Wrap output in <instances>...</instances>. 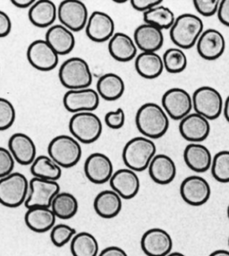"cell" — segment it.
Instances as JSON below:
<instances>
[{
	"mask_svg": "<svg viewBox=\"0 0 229 256\" xmlns=\"http://www.w3.org/2000/svg\"><path fill=\"white\" fill-rule=\"evenodd\" d=\"M29 192V180L19 172L0 178V204L8 208L24 204Z\"/></svg>",
	"mask_w": 229,
	"mask_h": 256,
	"instance_id": "6",
	"label": "cell"
},
{
	"mask_svg": "<svg viewBox=\"0 0 229 256\" xmlns=\"http://www.w3.org/2000/svg\"><path fill=\"white\" fill-rule=\"evenodd\" d=\"M180 194L187 204L198 207L205 204L212 196L208 181L200 176H190L181 183Z\"/></svg>",
	"mask_w": 229,
	"mask_h": 256,
	"instance_id": "13",
	"label": "cell"
},
{
	"mask_svg": "<svg viewBox=\"0 0 229 256\" xmlns=\"http://www.w3.org/2000/svg\"><path fill=\"white\" fill-rule=\"evenodd\" d=\"M223 112H224L226 120L229 123V95L228 96V98H226V102H224Z\"/></svg>",
	"mask_w": 229,
	"mask_h": 256,
	"instance_id": "48",
	"label": "cell"
},
{
	"mask_svg": "<svg viewBox=\"0 0 229 256\" xmlns=\"http://www.w3.org/2000/svg\"><path fill=\"white\" fill-rule=\"evenodd\" d=\"M36 0H12L11 3L17 8H30Z\"/></svg>",
	"mask_w": 229,
	"mask_h": 256,
	"instance_id": "47",
	"label": "cell"
},
{
	"mask_svg": "<svg viewBox=\"0 0 229 256\" xmlns=\"http://www.w3.org/2000/svg\"><path fill=\"white\" fill-rule=\"evenodd\" d=\"M228 217L229 218V205L228 207Z\"/></svg>",
	"mask_w": 229,
	"mask_h": 256,
	"instance_id": "51",
	"label": "cell"
},
{
	"mask_svg": "<svg viewBox=\"0 0 229 256\" xmlns=\"http://www.w3.org/2000/svg\"><path fill=\"white\" fill-rule=\"evenodd\" d=\"M16 111L13 103L8 98H0V131L8 130L13 126Z\"/></svg>",
	"mask_w": 229,
	"mask_h": 256,
	"instance_id": "39",
	"label": "cell"
},
{
	"mask_svg": "<svg viewBox=\"0 0 229 256\" xmlns=\"http://www.w3.org/2000/svg\"><path fill=\"white\" fill-rule=\"evenodd\" d=\"M45 40L58 56L68 55L76 46L74 32L61 24L50 26L48 29Z\"/></svg>",
	"mask_w": 229,
	"mask_h": 256,
	"instance_id": "24",
	"label": "cell"
},
{
	"mask_svg": "<svg viewBox=\"0 0 229 256\" xmlns=\"http://www.w3.org/2000/svg\"><path fill=\"white\" fill-rule=\"evenodd\" d=\"M134 40L137 48L142 52H156L164 44L163 32L155 26L144 24L138 26L134 34Z\"/></svg>",
	"mask_w": 229,
	"mask_h": 256,
	"instance_id": "23",
	"label": "cell"
},
{
	"mask_svg": "<svg viewBox=\"0 0 229 256\" xmlns=\"http://www.w3.org/2000/svg\"><path fill=\"white\" fill-rule=\"evenodd\" d=\"M58 192L60 186L58 181L34 178L29 181V192L24 206L27 209L32 207L50 208L53 199Z\"/></svg>",
	"mask_w": 229,
	"mask_h": 256,
	"instance_id": "10",
	"label": "cell"
},
{
	"mask_svg": "<svg viewBox=\"0 0 229 256\" xmlns=\"http://www.w3.org/2000/svg\"><path fill=\"white\" fill-rule=\"evenodd\" d=\"M162 107L166 115L173 120H181L189 115L192 110L190 94L182 88H172L162 96Z\"/></svg>",
	"mask_w": 229,
	"mask_h": 256,
	"instance_id": "12",
	"label": "cell"
},
{
	"mask_svg": "<svg viewBox=\"0 0 229 256\" xmlns=\"http://www.w3.org/2000/svg\"><path fill=\"white\" fill-rule=\"evenodd\" d=\"M144 21L160 30H168L174 24L176 16L171 9L160 4L144 13Z\"/></svg>",
	"mask_w": 229,
	"mask_h": 256,
	"instance_id": "35",
	"label": "cell"
},
{
	"mask_svg": "<svg viewBox=\"0 0 229 256\" xmlns=\"http://www.w3.org/2000/svg\"><path fill=\"white\" fill-rule=\"evenodd\" d=\"M48 154L58 166L70 168L80 162L82 150L80 142L76 138L60 134L48 144Z\"/></svg>",
	"mask_w": 229,
	"mask_h": 256,
	"instance_id": "5",
	"label": "cell"
},
{
	"mask_svg": "<svg viewBox=\"0 0 229 256\" xmlns=\"http://www.w3.org/2000/svg\"><path fill=\"white\" fill-rule=\"evenodd\" d=\"M210 170L215 180L229 183V150H221L213 157Z\"/></svg>",
	"mask_w": 229,
	"mask_h": 256,
	"instance_id": "37",
	"label": "cell"
},
{
	"mask_svg": "<svg viewBox=\"0 0 229 256\" xmlns=\"http://www.w3.org/2000/svg\"><path fill=\"white\" fill-rule=\"evenodd\" d=\"M192 108L196 113L208 121L216 120L223 111L224 102L220 92L210 86L200 87L192 94Z\"/></svg>",
	"mask_w": 229,
	"mask_h": 256,
	"instance_id": "8",
	"label": "cell"
},
{
	"mask_svg": "<svg viewBox=\"0 0 229 256\" xmlns=\"http://www.w3.org/2000/svg\"><path fill=\"white\" fill-rule=\"evenodd\" d=\"M50 209L56 218L70 220L76 215L79 209V202L72 194L60 192L56 196L51 204Z\"/></svg>",
	"mask_w": 229,
	"mask_h": 256,
	"instance_id": "33",
	"label": "cell"
},
{
	"mask_svg": "<svg viewBox=\"0 0 229 256\" xmlns=\"http://www.w3.org/2000/svg\"><path fill=\"white\" fill-rule=\"evenodd\" d=\"M61 84L68 90L90 88L92 84V73L86 60L74 56L66 60L58 70Z\"/></svg>",
	"mask_w": 229,
	"mask_h": 256,
	"instance_id": "4",
	"label": "cell"
},
{
	"mask_svg": "<svg viewBox=\"0 0 229 256\" xmlns=\"http://www.w3.org/2000/svg\"><path fill=\"white\" fill-rule=\"evenodd\" d=\"M208 256H229V251L224 250V249H220L212 252Z\"/></svg>",
	"mask_w": 229,
	"mask_h": 256,
	"instance_id": "49",
	"label": "cell"
},
{
	"mask_svg": "<svg viewBox=\"0 0 229 256\" xmlns=\"http://www.w3.org/2000/svg\"><path fill=\"white\" fill-rule=\"evenodd\" d=\"M136 124L144 136L152 140L165 136L170 128V120L163 108L157 103L148 102L137 110Z\"/></svg>",
	"mask_w": 229,
	"mask_h": 256,
	"instance_id": "1",
	"label": "cell"
},
{
	"mask_svg": "<svg viewBox=\"0 0 229 256\" xmlns=\"http://www.w3.org/2000/svg\"><path fill=\"white\" fill-rule=\"evenodd\" d=\"M126 90V84L123 78L118 74L108 73L103 74L97 82V92L108 102H114L123 96Z\"/></svg>",
	"mask_w": 229,
	"mask_h": 256,
	"instance_id": "31",
	"label": "cell"
},
{
	"mask_svg": "<svg viewBox=\"0 0 229 256\" xmlns=\"http://www.w3.org/2000/svg\"><path fill=\"white\" fill-rule=\"evenodd\" d=\"M58 19L62 26L77 32L84 29L89 19L87 6L79 0H64L58 6Z\"/></svg>",
	"mask_w": 229,
	"mask_h": 256,
	"instance_id": "9",
	"label": "cell"
},
{
	"mask_svg": "<svg viewBox=\"0 0 229 256\" xmlns=\"http://www.w3.org/2000/svg\"><path fill=\"white\" fill-rule=\"evenodd\" d=\"M103 126L100 118L94 112H80L72 116L69 131L79 142L92 144L100 137Z\"/></svg>",
	"mask_w": 229,
	"mask_h": 256,
	"instance_id": "7",
	"label": "cell"
},
{
	"mask_svg": "<svg viewBox=\"0 0 229 256\" xmlns=\"http://www.w3.org/2000/svg\"><path fill=\"white\" fill-rule=\"evenodd\" d=\"M111 189L124 200H130L140 191V178L136 171L121 168L113 173L110 180Z\"/></svg>",
	"mask_w": 229,
	"mask_h": 256,
	"instance_id": "19",
	"label": "cell"
},
{
	"mask_svg": "<svg viewBox=\"0 0 229 256\" xmlns=\"http://www.w3.org/2000/svg\"><path fill=\"white\" fill-rule=\"evenodd\" d=\"M56 217L50 208L32 207L27 209L24 222L30 230L36 233H45L55 226Z\"/></svg>",
	"mask_w": 229,
	"mask_h": 256,
	"instance_id": "26",
	"label": "cell"
},
{
	"mask_svg": "<svg viewBox=\"0 0 229 256\" xmlns=\"http://www.w3.org/2000/svg\"><path fill=\"white\" fill-rule=\"evenodd\" d=\"M26 56L30 66L42 72L52 71L60 61V56L45 40H36L30 43Z\"/></svg>",
	"mask_w": 229,
	"mask_h": 256,
	"instance_id": "11",
	"label": "cell"
},
{
	"mask_svg": "<svg viewBox=\"0 0 229 256\" xmlns=\"http://www.w3.org/2000/svg\"><path fill=\"white\" fill-rule=\"evenodd\" d=\"M85 32L94 42H106L114 34V20L106 13L94 11L89 16Z\"/></svg>",
	"mask_w": 229,
	"mask_h": 256,
	"instance_id": "17",
	"label": "cell"
},
{
	"mask_svg": "<svg viewBox=\"0 0 229 256\" xmlns=\"http://www.w3.org/2000/svg\"><path fill=\"white\" fill-rule=\"evenodd\" d=\"M157 147L152 139L147 137H134L126 142L122 152L124 165L132 170L142 172L148 168Z\"/></svg>",
	"mask_w": 229,
	"mask_h": 256,
	"instance_id": "3",
	"label": "cell"
},
{
	"mask_svg": "<svg viewBox=\"0 0 229 256\" xmlns=\"http://www.w3.org/2000/svg\"><path fill=\"white\" fill-rule=\"evenodd\" d=\"M132 8L138 12L145 13L150 9L162 4V0H132L130 1Z\"/></svg>",
	"mask_w": 229,
	"mask_h": 256,
	"instance_id": "43",
	"label": "cell"
},
{
	"mask_svg": "<svg viewBox=\"0 0 229 256\" xmlns=\"http://www.w3.org/2000/svg\"><path fill=\"white\" fill-rule=\"evenodd\" d=\"M166 256H184V254H182V252H170V254H168Z\"/></svg>",
	"mask_w": 229,
	"mask_h": 256,
	"instance_id": "50",
	"label": "cell"
},
{
	"mask_svg": "<svg viewBox=\"0 0 229 256\" xmlns=\"http://www.w3.org/2000/svg\"><path fill=\"white\" fill-rule=\"evenodd\" d=\"M72 256H98V242L89 232L76 233L70 242Z\"/></svg>",
	"mask_w": 229,
	"mask_h": 256,
	"instance_id": "34",
	"label": "cell"
},
{
	"mask_svg": "<svg viewBox=\"0 0 229 256\" xmlns=\"http://www.w3.org/2000/svg\"><path fill=\"white\" fill-rule=\"evenodd\" d=\"M98 256H128V254L122 248L113 246L103 249Z\"/></svg>",
	"mask_w": 229,
	"mask_h": 256,
	"instance_id": "46",
	"label": "cell"
},
{
	"mask_svg": "<svg viewBox=\"0 0 229 256\" xmlns=\"http://www.w3.org/2000/svg\"><path fill=\"white\" fill-rule=\"evenodd\" d=\"M76 233V228L69 225L63 223L58 224L50 230L51 242L56 248H62L66 244L70 243Z\"/></svg>",
	"mask_w": 229,
	"mask_h": 256,
	"instance_id": "38",
	"label": "cell"
},
{
	"mask_svg": "<svg viewBox=\"0 0 229 256\" xmlns=\"http://www.w3.org/2000/svg\"><path fill=\"white\" fill-rule=\"evenodd\" d=\"M220 3V1L218 0H194V6L200 14L210 18L218 13Z\"/></svg>",
	"mask_w": 229,
	"mask_h": 256,
	"instance_id": "41",
	"label": "cell"
},
{
	"mask_svg": "<svg viewBox=\"0 0 229 256\" xmlns=\"http://www.w3.org/2000/svg\"><path fill=\"white\" fill-rule=\"evenodd\" d=\"M16 160L9 150L0 147V178L13 173Z\"/></svg>",
	"mask_w": 229,
	"mask_h": 256,
	"instance_id": "40",
	"label": "cell"
},
{
	"mask_svg": "<svg viewBox=\"0 0 229 256\" xmlns=\"http://www.w3.org/2000/svg\"><path fill=\"white\" fill-rule=\"evenodd\" d=\"M228 246H229V238H228Z\"/></svg>",
	"mask_w": 229,
	"mask_h": 256,
	"instance_id": "52",
	"label": "cell"
},
{
	"mask_svg": "<svg viewBox=\"0 0 229 256\" xmlns=\"http://www.w3.org/2000/svg\"><path fill=\"white\" fill-rule=\"evenodd\" d=\"M210 150L202 144L191 142L184 150V160L191 170L204 173L210 170L212 163Z\"/></svg>",
	"mask_w": 229,
	"mask_h": 256,
	"instance_id": "25",
	"label": "cell"
},
{
	"mask_svg": "<svg viewBox=\"0 0 229 256\" xmlns=\"http://www.w3.org/2000/svg\"><path fill=\"white\" fill-rule=\"evenodd\" d=\"M28 18L38 28H50L58 18V6L50 0H37L29 8Z\"/></svg>",
	"mask_w": 229,
	"mask_h": 256,
	"instance_id": "27",
	"label": "cell"
},
{
	"mask_svg": "<svg viewBox=\"0 0 229 256\" xmlns=\"http://www.w3.org/2000/svg\"><path fill=\"white\" fill-rule=\"evenodd\" d=\"M148 170L150 178L162 186L173 182L176 176V163L166 154H156L148 165Z\"/></svg>",
	"mask_w": 229,
	"mask_h": 256,
	"instance_id": "22",
	"label": "cell"
},
{
	"mask_svg": "<svg viewBox=\"0 0 229 256\" xmlns=\"http://www.w3.org/2000/svg\"><path fill=\"white\" fill-rule=\"evenodd\" d=\"M197 52L204 60L213 61L220 58L226 50L224 35L216 29L204 30L196 43Z\"/></svg>",
	"mask_w": 229,
	"mask_h": 256,
	"instance_id": "20",
	"label": "cell"
},
{
	"mask_svg": "<svg viewBox=\"0 0 229 256\" xmlns=\"http://www.w3.org/2000/svg\"><path fill=\"white\" fill-rule=\"evenodd\" d=\"M140 248L147 256H166L172 251L173 240L168 231L153 228L142 236Z\"/></svg>",
	"mask_w": 229,
	"mask_h": 256,
	"instance_id": "15",
	"label": "cell"
},
{
	"mask_svg": "<svg viewBox=\"0 0 229 256\" xmlns=\"http://www.w3.org/2000/svg\"><path fill=\"white\" fill-rule=\"evenodd\" d=\"M84 173L92 183L96 184L106 183L114 173L113 163L105 154L94 152L85 160Z\"/></svg>",
	"mask_w": 229,
	"mask_h": 256,
	"instance_id": "16",
	"label": "cell"
},
{
	"mask_svg": "<svg viewBox=\"0 0 229 256\" xmlns=\"http://www.w3.org/2000/svg\"><path fill=\"white\" fill-rule=\"evenodd\" d=\"M122 198L111 190H104L98 192L94 202L95 212L103 218L116 217L122 210Z\"/></svg>",
	"mask_w": 229,
	"mask_h": 256,
	"instance_id": "29",
	"label": "cell"
},
{
	"mask_svg": "<svg viewBox=\"0 0 229 256\" xmlns=\"http://www.w3.org/2000/svg\"><path fill=\"white\" fill-rule=\"evenodd\" d=\"M170 30L172 42L178 48L189 50L196 45L204 32V22L194 14H182L176 18Z\"/></svg>",
	"mask_w": 229,
	"mask_h": 256,
	"instance_id": "2",
	"label": "cell"
},
{
	"mask_svg": "<svg viewBox=\"0 0 229 256\" xmlns=\"http://www.w3.org/2000/svg\"><path fill=\"white\" fill-rule=\"evenodd\" d=\"M12 30V22L8 14L0 10V38L8 36Z\"/></svg>",
	"mask_w": 229,
	"mask_h": 256,
	"instance_id": "44",
	"label": "cell"
},
{
	"mask_svg": "<svg viewBox=\"0 0 229 256\" xmlns=\"http://www.w3.org/2000/svg\"><path fill=\"white\" fill-rule=\"evenodd\" d=\"M216 14L221 24L229 27V0L220 1Z\"/></svg>",
	"mask_w": 229,
	"mask_h": 256,
	"instance_id": "45",
	"label": "cell"
},
{
	"mask_svg": "<svg viewBox=\"0 0 229 256\" xmlns=\"http://www.w3.org/2000/svg\"><path fill=\"white\" fill-rule=\"evenodd\" d=\"M64 107L72 114L80 112H94L100 105V96L97 90L84 88L68 90L63 98Z\"/></svg>",
	"mask_w": 229,
	"mask_h": 256,
	"instance_id": "14",
	"label": "cell"
},
{
	"mask_svg": "<svg viewBox=\"0 0 229 256\" xmlns=\"http://www.w3.org/2000/svg\"><path fill=\"white\" fill-rule=\"evenodd\" d=\"M136 72L145 79H156L164 70L162 56L156 52H142L136 58Z\"/></svg>",
	"mask_w": 229,
	"mask_h": 256,
	"instance_id": "30",
	"label": "cell"
},
{
	"mask_svg": "<svg viewBox=\"0 0 229 256\" xmlns=\"http://www.w3.org/2000/svg\"><path fill=\"white\" fill-rule=\"evenodd\" d=\"M179 132L186 141L199 144L205 141L210 136V124L202 116L190 113L180 120Z\"/></svg>",
	"mask_w": 229,
	"mask_h": 256,
	"instance_id": "18",
	"label": "cell"
},
{
	"mask_svg": "<svg viewBox=\"0 0 229 256\" xmlns=\"http://www.w3.org/2000/svg\"><path fill=\"white\" fill-rule=\"evenodd\" d=\"M8 150L16 162L28 166L36 158L37 148L34 140L24 132H16L9 138Z\"/></svg>",
	"mask_w": 229,
	"mask_h": 256,
	"instance_id": "21",
	"label": "cell"
},
{
	"mask_svg": "<svg viewBox=\"0 0 229 256\" xmlns=\"http://www.w3.org/2000/svg\"><path fill=\"white\" fill-rule=\"evenodd\" d=\"M164 69L170 74L184 72L187 66V56L182 50L178 48H171L166 50L162 56Z\"/></svg>",
	"mask_w": 229,
	"mask_h": 256,
	"instance_id": "36",
	"label": "cell"
},
{
	"mask_svg": "<svg viewBox=\"0 0 229 256\" xmlns=\"http://www.w3.org/2000/svg\"><path fill=\"white\" fill-rule=\"evenodd\" d=\"M30 173L34 178L42 180L58 181L62 176V168L46 155L36 157L30 164Z\"/></svg>",
	"mask_w": 229,
	"mask_h": 256,
	"instance_id": "32",
	"label": "cell"
},
{
	"mask_svg": "<svg viewBox=\"0 0 229 256\" xmlns=\"http://www.w3.org/2000/svg\"><path fill=\"white\" fill-rule=\"evenodd\" d=\"M108 52L118 62H129L136 58L137 47L132 37L124 32H116L108 40Z\"/></svg>",
	"mask_w": 229,
	"mask_h": 256,
	"instance_id": "28",
	"label": "cell"
},
{
	"mask_svg": "<svg viewBox=\"0 0 229 256\" xmlns=\"http://www.w3.org/2000/svg\"><path fill=\"white\" fill-rule=\"evenodd\" d=\"M105 123L111 129H120L126 123V113L122 108L114 111H110L105 116Z\"/></svg>",
	"mask_w": 229,
	"mask_h": 256,
	"instance_id": "42",
	"label": "cell"
}]
</instances>
